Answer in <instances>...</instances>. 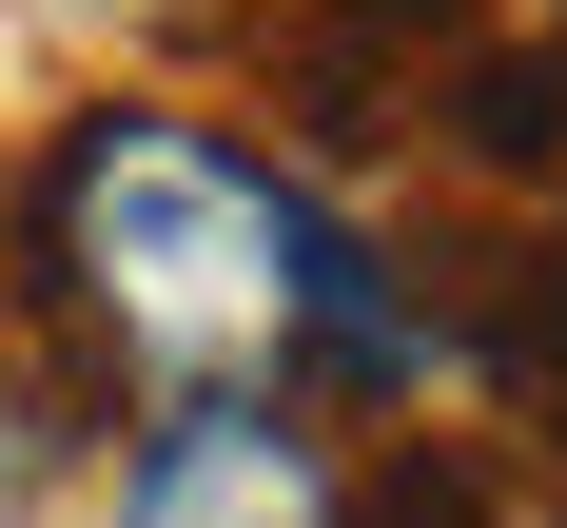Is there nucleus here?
I'll return each mask as SVG.
<instances>
[{
	"instance_id": "7ed1b4c3",
	"label": "nucleus",
	"mask_w": 567,
	"mask_h": 528,
	"mask_svg": "<svg viewBox=\"0 0 567 528\" xmlns=\"http://www.w3.org/2000/svg\"><path fill=\"white\" fill-rule=\"evenodd\" d=\"M470 59V0H293L275 20V79L293 117L333 137V157H372V137H431V79Z\"/></svg>"
},
{
	"instance_id": "f257e3e1",
	"label": "nucleus",
	"mask_w": 567,
	"mask_h": 528,
	"mask_svg": "<svg viewBox=\"0 0 567 528\" xmlns=\"http://www.w3.org/2000/svg\"><path fill=\"white\" fill-rule=\"evenodd\" d=\"M20 313L137 392H392V372H431V313L392 293V255L313 176L235 157L157 99L59 117V157L20 176Z\"/></svg>"
},
{
	"instance_id": "39448f33",
	"label": "nucleus",
	"mask_w": 567,
	"mask_h": 528,
	"mask_svg": "<svg viewBox=\"0 0 567 528\" xmlns=\"http://www.w3.org/2000/svg\"><path fill=\"white\" fill-rule=\"evenodd\" d=\"M333 528H509V489H489V451H451V431H411V451L352 469Z\"/></svg>"
},
{
	"instance_id": "0eeeda50",
	"label": "nucleus",
	"mask_w": 567,
	"mask_h": 528,
	"mask_svg": "<svg viewBox=\"0 0 567 528\" xmlns=\"http://www.w3.org/2000/svg\"><path fill=\"white\" fill-rule=\"evenodd\" d=\"M548 59H567V40H548Z\"/></svg>"
},
{
	"instance_id": "f03ea898",
	"label": "nucleus",
	"mask_w": 567,
	"mask_h": 528,
	"mask_svg": "<svg viewBox=\"0 0 567 528\" xmlns=\"http://www.w3.org/2000/svg\"><path fill=\"white\" fill-rule=\"evenodd\" d=\"M333 509L352 451L313 431V392H157L117 469V528H333Z\"/></svg>"
},
{
	"instance_id": "423d86ee",
	"label": "nucleus",
	"mask_w": 567,
	"mask_h": 528,
	"mask_svg": "<svg viewBox=\"0 0 567 528\" xmlns=\"http://www.w3.org/2000/svg\"><path fill=\"white\" fill-rule=\"evenodd\" d=\"M59 20H137L157 40V20H235V0H59Z\"/></svg>"
},
{
	"instance_id": "20e7f679",
	"label": "nucleus",
	"mask_w": 567,
	"mask_h": 528,
	"mask_svg": "<svg viewBox=\"0 0 567 528\" xmlns=\"http://www.w3.org/2000/svg\"><path fill=\"white\" fill-rule=\"evenodd\" d=\"M470 352L567 431V255H470Z\"/></svg>"
}]
</instances>
